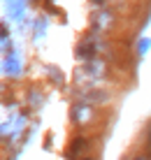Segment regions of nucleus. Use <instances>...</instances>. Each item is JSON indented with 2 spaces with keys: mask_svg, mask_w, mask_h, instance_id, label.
Returning <instances> with one entry per match:
<instances>
[{
  "mask_svg": "<svg viewBox=\"0 0 151 160\" xmlns=\"http://www.w3.org/2000/svg\"><path fill=\"white\" fill-rule=\"evenodd\" d=\"M81 148H86V142H84V139H77L75 144H72V151H70V153H72V156H77Z\"/></svg>",
  "mask_w": 151,
  "mask_h": 160,
  "instance_id": "1",
  "label": "nucleus"
},
{
  "mask_svg": "<svg viewBox=\"0 0 151 160\" xmlns=\"http://www.w3.org/2000/svg\"><path fill=\"white\" fill-rule=\"evenodd\" d=\"M133 160H147V158H133Z\"/></svg>",
  "mask_w": 151,
  "mask_h": 160,
  "instance_id": "2",
  "label": "nucleus"
}]
</instances>
